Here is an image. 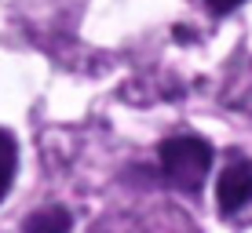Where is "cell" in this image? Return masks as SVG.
I'll return each instance as SVG.
<instances>
[{"mask_svg": "<svg viewBox=\"0 0 252 233\" xmlns=\"http://www.w3.org/2000/svg\"><path fill=\"white\" fill-rule=\"evenodd\" d=\"M158 157L168 182H176L179 189H197L212 168V146L197 135H176V139L161 142Z\"/></svg>", "mask_w": 252, "mask_h": 233, "instance_id": "cell-1", "label": "cell"}, {"mask_svg": "<svg viewBox=\"0 0 252 233\" xmlns=\"http://www.w3.org/2000/svg\"><path fill=\"white\" fill-rule=\"evenodd\" d=\"M252 201V160H230L216 179V204L223 215L245 208Z\"/></svg>", "mask_w": 252, "mask_h": 233, "instance_id": "cell-2", "label": "cell"}, {"mask_svg": "<svg viewBox=\"0 0 252 233\" xmlns=\"http://www.w3.org/2000/svg\"><path fill=\"white\" fill-rule=\"evenodd\" d=\"M69 226H73V219H69V211L63 204H48V208L33 211L22 222V233H66Z\"/></svg>", "mask_w": 252, "mask_h": 233, "instance_id": "cell-3", "label": "cell"}, {"mask_svg": "<svg viewBox=\"0 0 252 233\" xmlns=\"http://www.w3.org/2000/svg\"><path fill=\"white\" fill-rule=\"evenodd\" d=\"M15 168H19V146L7 128H0V201L7 197V189L15 182Z\"/></svg>", "mask_w": 252, "mask_h": 233, "instance_id": "cell-4", "label": "cell"}, {"mask_svg": "<svg viewBox=\"0 0 252 233\" xmlns=\"http://www.w3.org/2000/svg\"><path fill=\"white\" fill-rule=\"evenodd\" d=\"M245 0H208V7H212L216 15H227V11H234V7H241Z\"/></svg>", "mask_w": 252, "mask_h": 233, "instance_id": "cell-5", "label": "cell"}]
</instances>
